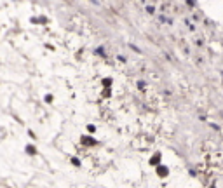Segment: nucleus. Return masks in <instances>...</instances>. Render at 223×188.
<instances>
[{"label": "nucleus", "mask_w": 223, "mask_h": 188, "mask_svg": "<svg viewBox=\"0 0 223 188\" xmlns=\"http://www.w3.org/2000/svg\"><path fill=\"white\" fill-rule=\"evenodd\" d=\"M96 52H98V54H101V56H105V51H103V47H99Z\"/></svg>", "instance_id": "6"}, {"label": "nucleus", "mask_w": 223, "mask_h": 188, "mask_svg": "<svg viewBox=\"0 0 223 188\" xmlns=\"http://www.w3.org/2000/svg\"><path fill=\"white\" fill-rule=\"evenodd\" d=\"M39 21H40V23H42V24H45V23H47V18H40Z\"/></svg>", "instance_id": "8"}, {"label": "nucleus", "mask_w": 223, "mask_h": 188, "mask_svg": "<svg viewBox=\"0 0 223 188\" xmlns=\"http://www.w3.org/2000/svg\"><path fill=\"white\" fill-rule=\"evenodd\" d=\"M87 131H89V132H94L96 127H94V126H87Z\"/></svg>", "instance_id": "5"}, {"label": "nucleus", "mask_w": 223, "mask_h": 188, "mask_svg": "<svg viewBox=\"0 0 223 188\" xmlns=\"http://www.w3.org/2000/svg\"><path fill=\"white\" fill-rule=\"evenodd\" d=\"M110 84H112V80H110V79H105V80H103V85H110Z\"/></svg>", "instance_id": "4"}, {"label": "nucleus", "mask_w": 223, "mask_h": 188, "mask_svg": "<svg viewBox=\"0 0 223 188\" xmlns=\"http://www.w3.org/2000/svg\"><path fill=\"white\" fill-rule=\"evenodd\" d=\"M45 101H47V103H51V101H52V96H51V94H47V96H45Z\"/></svg>", "instance_id": "7"}, {"label": "nucleus", "mask_w": 223, "mask_h": 188, "mask_svg": "<svg viewBox=\"0 0 223 188\" xmlns=\"http://www.w3.org/2000/svg\"><path fill=\"white\" fill-rule=\"evenodd\" d=\"M82 143L91 145V146H94V145H96V141H94V139H91V138H87V136H82Z\"/></svg>", "instance_id": "1"}, {"label": "nucleus", "mask_w": 223, "mask_h": 188, "mask_svg": "<svg viewBox=\"0 0 223 188\" xmlns=\"http://www.w3.org/2000/svg\"><path fill=\"white\" fill-rule=\"evenodd\" d=\"M72 164H73V166H80V160H78L77 157H73L72 158Z\"/></svg>", "instance_id": "3"}, {"label": "nucleus", "mask_w": 223, "mask_h": 188, "mask_svg": "<svg viewBox=\"0 0 223 188\" xmlns=\"http://www.w3.org/2000/svg\"><path fill=\"white\" fill-rule=\"evenodd\" d=\"M26 152H28L30 155H35V146H33V145H28V146H26Z\"/></svg>", "instance_id": "2"}]
</instances>
